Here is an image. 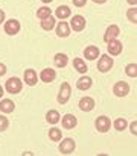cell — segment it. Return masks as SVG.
<instances>
[{"label":"cell","mask_w":137,"mask_h":156,"mask_svg":"<svg viewBox=\"0 0 137 156\" xmlns=\"http://www.w3.org/2000/svg\"><path fill=\"white\" fill-rule=\"evenodd\" d=\"M6 91L11 93V94H17L21 91V80L18 77H11L6 80Z\"/></svg>","instance_id":"obj_1"},{"label":"cell","mask_w":137,"mask_h":156,"mask_svg":"<svg viewBox=\"0 0 137 156\" xmlns=\"http://www.w3.org/2000/svg\"><path fill=\"white\" fill-rule=\"evenodd\" d=\"M111 67H113V59L108 55H102L99 58V62H97V70L102 71V73H105V71L111 70Z\"/></svg>","instance_id":"obj_2"},{"label":"cell","mask_w":137,"mask_h":156,"mask_svg":"<svg viewBox=\"0 0 137 156\" xmlns=\"http://www.w3.org/2000/svg\"><path fill=\"white\" fill-rule=\"evenodd\" d=\"M94 124H96V129H97L99 132H108V130H110V127H111V121H110V118H108V117H105V115L97 117Z\"/></svg>","instance_id":"obj_3"},{"label":"cell","mask_w":137,"mask_h":156,"mask_svg":"<svg viewBox=\"0 0 137 156\" xmlns=\"http://www.w3.org/2000/svg\"><path fill=\"white\" fill-rule=\"evenodd\" d=\"M75 141L72 140V138H66V140H63L61 141V144H59V152L63 153V155H69V153H72L73 150H75Z\"/></svg>","instance_id":"obj_4"},{"label":"cell","mask_w":137,"mask_h":156,"mask_svg":"<svg viewBox=\"0 0 137 156\" xmlns=\"http://www.w3.org/2000/svg\"><path fill=\"white\" fill-rule=\"evenodd\" d=\"M70 85L67 83V82H64V83H61V90H59V94H58V102L61 105L67 103V100H69V97H70Z\"/></svg>","instance_id":"obj_5"},{"label":"cell","mask_w":137,"mask_h":156,"mask_svg":"<svg viewBox=\"0 0 137 156\" xmlns=\"http://www.w3.org/2000/svg\"><path fill=\"white\" fill-rule=\"evenodd\" d=\"M70 27H72L73 30H76V32H81V30L86 27V20H84V17L75 15V17L72 18V21H70Z\"/></svg>","instance_id":"obj_6"},{"label":"cell","mask_w":137,"mask_h":156,"mask_svg":"<svg viewBox=\"0 0 137 156\" xmlns=\"http://www.w3.org/2000/svg\"><path fill=\"white\" fill-rule=\"evenodd\" d=\"M20 30V23L17 20H8L5 23V32L8 35H15Z\"/></svg>","instance_id":"obj_7"},{"label":"cell","mask_w":137,"mask_h":156,"mask_svg":"<svg viewBox=\"0 0 137 156\" xmlns=\"http://www.w3.org/2000/svg\"><path fill=\"white\" fill-rule=\"evenodd\" d=\"M130 93V85L127 83V82H117L116 85H114V94L117 96V97H124V96H127Z\"/></svg>","instance_id":"obj_8"},{"label":"cell","mask_w":137,"mask_h":156,"mask_svg":"<svg viewBox=\"0 0 137 156\" xmlns=\"http://www.w3.org/2000/svg\"><path fill=\"white\" fill-rule=\"evenodd\" d=\"M108 44V53L110 55H120V52H122V43L119 41V40H111V41H108L107 43Z\"/></svg>","instance_id":"obj_9"},{"label":"cell","mask_w":137,"mask_h":156,"mask_svg":"<svg viewBox=\"0 0 137 156\" xmlns=\"http://www.w3.org/2000/svg\"><path fill=\"white\" fill-rule=\"evenodd\" d=\"M119 27L117 26H108V29L105 30V35H104V41L105 43H108V41H111V40H114V38H117V35H119Z\"/></svg>","instance_id":"obj_10"},{"label":"cell","mask_w":137,"mask_h":156,"mask_svg":"<svg viewBox=\"0 0 137 156\" xmlns=\"http://www.w3.org/2000/svg\"><path fill=\"white\" fill-rule=\"evenodd\" d=\"M76 123H78V120H76V117L72 115V114H66V115L63 117V127H64V129H73V127L76 126Z\"/></svg>","instance_id":"obj_11"},{"label":"cell","mask_w":137,"mask_h":156,"mask_svg":"<svg viewBox=\"0 0 137 156\" xmlns=\"http://www.w3.org/2000/svg\"><path fill=\"white\" fill-rule=\"evenodd\" d=\"M56 35L58 37H69L70 35V24L66 21H61L59 24H56Z\"/></svg>","instance_id":"obj_12"},{"label":"cell","mask_w":137,"mask_h":156,"mask_svg":"<svg viewBox=\"0 0 137 156\" xmlns=\"http://www.w3.org/2000/svg\"><path fill=\"white\" fill-rule=\"evenodd\" d=\"M79 108H81V111L89 112V111H91V109L94 108V100H93L91 97H82V99L79 100Z\"/></svg>","instance_id":"obj_13"},{"label":"cell","mask_w":137,"mask_h":156,"mask_svg":"<svg viewBox=\"0 0 137 156\" xmlns=\"http://www.w3.org/2000/svg\"><path fill=\"white\" fill-rule=\"evenodd\" d=\"M37 80H38V76H37V73L31 68V70H26L25 71V82L28 83V85H35L37 83Z\"/></svg>","instance_id":"obj_14"},{"label":"cell","mask_w":137,"mask_h":156,"mask_svg":"<svg viewBox=\"0 0 137 156\" xmlns=\"http://www.w3.org/2000/svg\"><path fill=\"white\" fill-rule=\"evenodd\" d=\"M55 77H56V73H55L52 68H44V70L41 71V80L46 82V83L53 82V80H55Z\"/></svg>","instance_id":"obj_15"},{"label":"cell","mask_w":137,"mask_h":156,"mask_svg":"<svg viewBox=\"0 0 137 156\" xmlns=\"http://www.w3.org/2000/svg\"><path fill=\"white\" fill-rule=\"evenodd\" d=\"M84 56H86V59L93 61V59L99 58V49H97L96 46H89V47L84 50Z\"/></svg>","instance_id":"obj_16"},{"label":"cell","mask_w":137,"mask_h":156,"mask_svg":"<svg viewBox=\"0 0 137 156\" xmlns=\"http://www.w3.org/2000/svg\"><path fill=\"white\" fill-rule=\"evenodd\" d=\"M14 108H15V105H14L12 100H9V99H3V100L0 102V111H2V112H5V114L12 112V111H14Z\"/></svg>","instance_id":"obj_17"},{"label":"cell","mask_w":137,"mask_h":156,"mask_svg":"<svg viewBox=\"0 0 137 156\" xmlns=\"http://www.w3.org/2000/svg\"><path fill=\"white\" fill-rule=\"evenodd\" d=\"M55 14H56V17L58 18H61V20H64V18H67V17H70V8L69 6H66V5H63V6H58L56 8V11H55Z\"/></svg>","instance_id":"obj_18"},{"label":"cell","mask_w":137,"mask_h":156,"mask_svg":"<svg viewBox=\"0 0 137 156\" xmlns=\"http://www.w3.org/2000/svg\"><path fill=\"white\" fill-rule=\"evenodd\" d=\"M67 55H64V53H56L55 55V58H53V62H55V65L56 67H59V68H63V67H66L67 65Z\"/></svg>","instance_id":"obj_19"},{"label":"cell","mask_w":137,"mask_h":156,"mask_svg":"<svg viewBox=\"0 0 137 156\" xmlns=\"http://www.w3.org/2000/svg\"><path fill=\"white\" fill-rule=\"evenodd\" d=\"M91 83H93L91 77H89V76H82V77L78 80V88L82 90V91H86V90H89L91 87Z\"/></svg>","instance_id":"obj_20"},{"label":"cell","mask_w":137,"mask_h":156,"mask_svg":"<svg viewBox=\"0 0 137 156\" xmlns=\"http://www.w3.org/2000/svg\"><path fill=\"white\" fill-rule=\"evenodd\" d=\"M53 26H56V23H55V18H53L52 15L44 18V20H41V27H43L44 30H52Z\"/></svg>","instance_id":"obj_21"},{"label":"cell","mask_w":137,"mask_h":156,"mask_svg":"<svg viewBox=\"0 0 137 156\" xmlns=\"http://www.w3.org/2000/svg\"><path fill=\"white\" fill-rule=\"evenodd\" d=\"M73 67H75V70H78L79 73H87V64L82 61V59H79V58H76L75 61H73Z\"/></svg>","instance_id":"obj_22"},{"label":"cell","mask_w":137,"mask_h":156,"mask_svg":"<svg viewBox=\"0 0 137 156\" xmlns=\"http://www.w3.org/2000/svg\"><path fill=\"white\" fill-rule=\"evenodd\" d=\"M46 120H47V123H52V124L58 123V121H59V114H58V111H49V112L46 114Z\"/></svg>","instance_id":"obj_23"},{"label":"cell","mask_w":137,"mask_h":156,"mask_svg":"<svg viewBox=\"0 0 137 156\" xmlns=\"http://www.w3.org/2000/svg\"><path fill=\"white\" fill-rule=\"evenodd\" d=\"M50 14H52V11H50L47 6L40 8V9L37 11V17H38L40 20H44V18H47V17H50Z\"/></svg>","instance_id":"obj_24"},{"label":"cell","mask_w":137,"mask_h":156,"mask_svg":"<svg viewBox=\"0 0 137 156\" xmlns=\"http://www.w3.org/2000/svg\"><path fill=\"white\" fill-rule=\"evenodd\" d=\"M49 138H50L52 141H59V140H61V130L56 129V127L50 129V130H49Z\"/></svg>","instance_id":"obj_25"},{"label":"cell","mask_w":137,"mask_h":156,"mask_svg":"<svg viewBox=\"0 0 137 156\" xmlns=\"http://www.w3.org/2000/svg\"><path fill=\"white\" fill-rule=\"evenodd\" d=\"M127 74L128 76H131V77H136L137 76V64H130V65H127Z\"/></svg>","instance_id":"obj_26"},{"label":"cell","mask_w":137,"mask_h":156,"mask_svg":"<svg viewBox=\"0 0 137 156\" xmlns=\"http://www.w3.org/2000/svg\"><path fill=\"white\" fill-rule=\"evenodd\" d=\"M114 129H117V130H124V129H127V121H125L124 118H117V120H114Z\"/></svg>","instance_id":"obj_27"},{"label":"cell","mask_w":137,"mask_h":156,"mask_svg":"<svg viewBox=\"0 0 137 156\" xmlns=\"http://www.w3.org/2000/svg\"><path fill=\"white\" fill-rule=\"evenodd\" d=\"M8 126H9L8 118H6L5 115H0V132H2V130H6V129H8Z\"/></svg>","instance_id":"obj_28"},{"label":"cell","mask_w":137,"mask_h":156,"mask_svg":"<svg viewBox=\"0 0 137 156\" xmlns=\"http://www.w3.org/2000/svg\"><path fill=\"white\" fill-rule=\"evenodd\" d=\"M136 14H137V9L136 8H131L128 12H127V15H128V18L133 21V23H136L137 21V17H136Z\"/></svg>","instance_id":"obj_29"},{"label":"cell","mask_w":137,"mask_h":156,"mask_svg":"<svg viewBox=\"0 0 137 156\" xmlns=\"http://www.w3.org/2000/svg\"><path fill=\"white\" fill-rule=\"evenodd\" d=\"M136 124H137L136 121H133V123H131V132H133V135H136L137 133V126Z\"/></svg>","instance_id":"obj_30"},{"label":"cell","mask_w":137,"mask_h":156,"mask_svg":"<svg viewBox=\"0 0 137 156\" xmlns=\"http://www.w3.org/2000/svg\"><path fill=\"white\" fill-rule=\"evenodd\" d=\"M73 3H75L76 6H84V5H86V0H73Z\"/></svg>","instance_id":"obj_31"},{"label":"cell","mask_w":137,"mask_h":156,"mask_svg":"<svg viewBox=\"0 0 137 156\" xmlns=\"http://www.w3.org/2000/svg\"><path fill=\"white\" fill-rule=\"evenodd\" d=\"M5 73H6V67H5V64H2V62H0V76H2V74H5Z\"/></svg>","instance_id":"obj_32"},{"label":"cell","mask_w":137,"mask_h":156,"mask_svg":"<svg viewBox=\"0 0 137 156\" xmlns=\"http://www.w3.org/2000/svg\"><path fill=\"white\" fill-rule=\"evenodd\" d=\"M3 21H5V12L0 9V23H3Z\"/></svg>","instance_id":"obj_33"},{"label":"cell","mask_w":137,"mask_h":156,"mask_svg":"<svg viewBox=\"0 0 137 156\" xmlns=\"http://www.w3.org/2000/svg\"><path fill=\"white\" fill-rule=\"evenodd\" d=\"M127 2H128L130 5H133V6H134V5H136V3H137V0H127Z\"/></svg>","instance_id":"obj_34"},{"label":"cell","mask_w":137,"mask_h":156,"mask_svg":"<svg viewBox=\"0 0 137 156\" xmlns=\"http://www.w3.org/2000/svg\"><path fill=\"white\" fill-rule=\"evenodd\" d=\"M93 2H96V3H104V2H107V0H93Z\"/></svg>","instance_id":"obj_35"},{"label":"cell","mask_w":137,"mask_h":156,"mask_svg":"<svg viewBox=\"0 0 137 156\" xmlns=\"http://www.w3.org/2000/svg\"><path fill=\"white\" fill-rule=\"evenodd\" d=\"M2 96H3V88L0 87V99H2Z\"/></svg>","instance_id":"obj_36"},{"label":"cell","mask_w":137,"mask_h":156,"mask_svg":"<svg viewBox=\"0 0 137 156\" xmlns=\"http://www.w3.org/2000/svg\"><path fill=\"white\" fill-rule=\"evenodd\" d=\"M44 3H50V2H53V0H43Z\"/></svg>","instance_id":"obj_37"}]
</instances>
